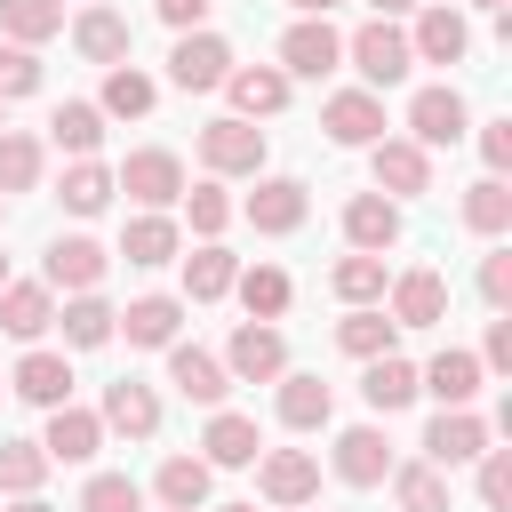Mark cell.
Segmentation results:
<instances>
[{"label":"cell","instance_id":"2","mask_svg":"<svg viewBox=\"0 0 512 512\" xmlns=\"http://www.w3.org/2000/svg\"><path fill=\"white\" fill-rule=\"evenodd\" d=\"M344 56L360 64V80H368V88H392V80H408V64H416V56H408V32H400V24H384V16H376V24H360V32L344 40Z\"/></svg>","mask_w":512,"mask_h":512},{"label":"cell","instance_id":"27","mask_svg":"<svg viewBox=\"0 0 512 512\" xmlns=\"http://www.w3.org/2000/svg\"><path fill=\"white\" fill-rule=\"evenodd\" d=\"M128 16H112V8H80V24H72V48L88 56V64H120L128 56Z\"/></svg>","mask_w":512,"mask_h":512},{"label":"cell","instance_id":"41","mask_svg":"<svg viewBox=\"0 0 512 512\" xmlns=\"http://www.w3.org/2000/svg\"><path fill=\"white\" fill-rule=\"evenodd\" d=\"M40 480H48L40 440H0V496H32Z\"/></svg>","mask_w":512,"mask_h":512},{"label":"cell","instance_id":"11","mask_svg":"<svg viewBox=\"0 0 512 512\" xmlns=\"http://www.w3.org/2000/svg\"><path fill=\"white\" fill-rule=\"evenodd\" d=\"M168 384H176L184 400H200V408H224V392H232L224 360L200 352V344H168Z\"/></svg>","mask_w":512,"mask_h":512},{"label":"cell","instance_id":"24","mask_svg":"<svg viewBox=\"0 0 512 512\" xmlns=\"http://www.w3.org/2000/svg\"><path fill=\"white\" fill-rule=\"evenodd\" d=\"M48 320H56L48 280H8V288H0V328H8V336H24V344H32Z\"/></svg>","mask_w":512,"mask_h":512},{"label":"cell","instance_id":"5","mask_svg":"<svg viewBox=\"0 0 512 512\" xmlns=\"http://www.w3.org/2000/svg\"><path fill=\"white\" fill-rule=\"evenodd\" d=\"M200 160L216 176H256L264 168V128L256 120H208L200 128Z\"/></svg>","mask_w":512,"mask_h":512},{"label":"cell","instance_id":"40","mask_svg":"<svg viewBox=\"0 0 512 512\" xmlns=\"http://www.w3.org/2000/svg\"><path fill=\"white\" fill-rule=\"evenodd\" d=\"M40 184V144L24 128H0V200L8 192H32Z\"/></svg>","mask_w":512,"mask_h":512},{"label":"cell","instance_id":"52","mask_svg":"<svg viewBox=\"0 0 512 512\" xmlns=\"http://www.w3.org/2000/svg\"><path fill=\"white\" fill-rule=\"evenodd\" d=\"M480 368H512V320H488V344H480Z\"/></svg>","mask_w":512,"mask_h":512},{"label":"cell","instance_id":"8","mask_svg":"<svg viewBox=\"0 0 512 512\" xmlns=\"http://www.w3.org/2000/svg\"><path fill=\"white\" fill-rule=\"evenodd\" d=\"M224 72H232V48H224L216 32H184V40H176V56H168V80H176L184 96L224 88Z\"/></svg>","mask_w":512,"mask_h":512},{"label":"cell","instance_id":"16","mask_svg":"<svg viewBox=\"0 0 512 512\" xmlns=\"http://www.w3.org/2000/svg\"><path fill=\"white\" fill-rule=\"evenodd\" d=\"M96 448H104V424H96L88 408H72V400H64V408H48V440H40V456H48V464H88Z\"/></svg>","mask_w":512,"mask_h":512},{"label":"cell","instance_id":"13","mask_svg":"<svg viewBox=\"0 0 512 512\" xmlns=\"http://www.w3.org/2000/svg\"><path fill=\"white\" fill-rule=\"evenodd\" d=\"M256 488H264V504H312L320 496V464L304 448H272L256 464Z\"/></svg>","mask_w":512,"mask_h":512},{"label":"cell","instance_id":"61","mask_svg":"<svg viewBox=\"0 0 512 512\" xmlns=\"http://www.w3.org/2000/svg\"><path fill=\"white\" fill-rule=\"evenodd\" d=\"M0 208H8V200H0Z\"/></svg>","mask_w":512,"mask_h":512},{"label":"cell","instance_id":"23","mask_svg":"<svg viewBox=\"0 0 512 512\" xmlns=\"http://www.w3.org/2000/svg\"><path fill=\"white\" fill-rule=\"evenodd\" d=\"M104 280V248L88 240V232H72V240H56L48 248V288H72V296H88Z\"/></svg>","mask_w":512,"mask_h":512},{"label":"cell","instance_id":"37","mask_svg":"<svg viewBox=\"0 0 512 512\" xmlns=\"http://www.w3.org/2000/svg\"><path fill=\"white\" fill-rule=\"evenodd\" d=\"M48 136L72 152V160H88L96 144H104V112L96 104H56V120H48Z\"/></svg>","mask_w":512,"mask_h":512},{"label":"cell","instance_id":"49","mask_svg":"<svg viewBox=\"0 0 512 512\" xmlns=\"http://www.w3.org/2000/svg\"><path fill=\"white\" fill-rule=\"evenodd\" d=\"M480 296L504 312L512 304V248H496V256H480Z\"/></svg>","mask_w":512,"mask_h":512},{"label":"cell","instance_id":"55","mask_svg":"<svg viewBox=\"0 0 512 512\" xmlns=\"http://www.w3.org/2000/svg\"><path fill=\"white\" fill-rule=\"evenodd\" d=\"M8 512H56V504H40V496H24V504H8Z\"/></svg>","mask_w":512,"mask_h":512},{"label":"cell","instance_id":"43","mask_svg":"<svg viewBox=\"0 0 512 512\" xmlns=\"http://www.w3.org/2000/svg\"><path fill=\"white\" fill-rule=\"evenodd\" d=\"M328 288H336L344 304H376V296H384V256H360V248H352V256L328 272Z\"/></svg>","mask_w":512,"mask_h":512},{"label":"cell","instance_id":"50","mask_svg":"<svg viewBox=\"0 0 512 512\" xmlns=\"http://www.w3.org/2000/svg\"><path fill=\"white\" fill-rule=\"evenodd\" d=\"M480 160H488V176L512 168V120H488V128H480Z\"/></svg>","mask_w":512,"mask_h":512},{"label":"cell","instance_id":"39","mask_svg":"<svg viewBox=\"0 0 512 512\" xmlns=\"http://www.w3.org/2000/svg\"><path fill=\"white\" fill-rule=\"evenodd\" d=\"M392 496H400V512H448V472L400 464V472H392Z\"/></svg>","mask_w":512,"mask_h":512},{"label":"cell","instance_id":"63","mask_svg":"<svg viewBox=\"0 0 512 512\" xmlns=\"http://www.w3.org/2000/svg\"><path fill=\"white\" fill-rule=\"evenodd\" d=\"M312 512H320V504H312Z\"/></svg>","mask_w":512,"mask_h":512},{"label":"cell","instance_id":"42","mask_svg":"<svg viewBox=\"0 0 512 512\" xmlns=\"http://www.w3.org/2000/svg\"><path fill=\"white\" fill-rule=\"evenodd\" d=\"M56 192H64V208H72V216H96V208L112 200V168H96V160H72Z\"/></svg>","mask_w":512,"mask_h":512},{"label":"cell","instance_id":"1","mask_svg":"<svg viewBox=\"0 0 512 512\" xmlns=\"http://www.w3.org/2000/svg\"><path fill=\"white\" fill-rule=\"evenodd\" d=\"M224 376H240V384H280V376H288L280 328H272V320H240L232 344H224Z\"/></svg>","mask_w":512,"mask_h":512},{"label":"cell","instance_id":"31","mask_svg":"<svg viewBox=\"0 0 512 512\" xmlns=\"http://www.w3.org/2000/svg\"><path fill=\"white\" fill-rule=\"evenodd\" d=\"M232 280H240V264H232L216 240L184 256V288H192V304H216V296H232Z\"/></svg>","mask_w":512,"mask_h":512},{"label":"cell","instance_id":"34","mask_svg":"<svg viewBox=\"0 0 512 512\" xmlns=\"http://www.w3.org/2000/svg\"><path fill=\"white\" fill-rule=\"evenodd\" d=\"M152 96H160V88H152L136 64H112V72H104V104H96V112H112V120H144V112H152Z\"/></svg>","mask_w":512,"mask_h":512},{"label":"cell","instance_id":"48","mask_svg":"<svg viewBox=\"0 0 512 512\" xmlns=\"http://www.w3.org/2000/svg\"><path fill=\"white\" fill-rule=\"evenodd\" d=\"M224 224H232V200H224L216 184H192V232H200V240H216Z\"/></svg>","mask_w":512,"mask_h":512},{"label":"cell","instance_id":"32","mask_svg":"<svg viewBox=\"0 0 512 512\" xmlns=\"http://www.w3.org/2000/svg\"><path fill=\"white\" fill-rule=\"evenodd\" d=\"M336 344H344L352 360H384V352H392V320H384L376 304H352V312L336 320Z\"/></svg>","mask_w":512,"mask_h":512},{"label":"cell","instance_id":"38","mask_svg":"<svg viewBox=\"0 0 512 512\" xmlns=\"http://www.w3.org/2000/svg\"><path fill=\"white\" fill-rule=\"evenodd\" d=\"M232 288H240L248 320H280V312H288V272H280V264H256V272H240Z\"/></svg>","mask_w":512,"mask_h":512},{"label":"cell","instance_id":"22","mask_svg":"<svg viewBox=\"0 0 512 512\" xmlns=\"http://www.w3.org/2000/svg\"><path fill=\"white\" fill-rule=\"evenodd\" d=\"M464 48H472V32H464L456 8H424V16H416L408 56H424V64H464Z\"/></svg>","mask_w":512,"mask_h":512},{"label":"cell","instance_id":"26","mask_svg":"<svg viewBox=\"0 0 512 512\" xmlns=\"http://www.w3.org/2000/svg\"><path fill=\"white\" fill-rule=\"evenodd\" d=\"M416 392H432L440 408H464L480 392V352H440L432 368H416Z\"/></svg>","mask_w":512,"mask_h":512},{"label":"cell","instance_id":"30","mask_svg":"<svg viewBox=\"0 0 512 512\" xmlns=\"http://www.w3.org/2000/svg\"><path fill=\"white\" fill-rule=\"evenodd\" d=\"M0 32L16 48H40V40L64 32V0H0Z\"/></svg>","mask_w":512,"mask_h":512},{"label":"cell","instance_id":"29","mask_svg":"<svg viewBox=\"0 0 512 512\" xmlns=\"http://www.w3.org/2000/svg\"><path fill=\"white\" fill-rule=\"evenodd\" d=\"M360 400H368L376 416H392V408H408V400H416V368H408L400 352H384V360H368V376H360Z\"/></svg>","mask_w":512,"mask_h":512},{"label":"cell","instance_id":"54","mask_svg":"<svg viewBox=\"0 0 512 512\" xmlns=\"http://www.w3.org/2000/svg\"><path fill=\"white\" fill-rule=\"evenodd\" d=\"M288 8H304V16H328V8H336V0H288Z\"/></svg>","mask_w":512,"mask_h":512},{"label":"cell","instance_id":"47","mask_svg":"<svg viewBox=\"0 0 512 512\" xmlns=\"http://www.w3.org/2000/svg\"><path fill=\"white\" fill-rule=\"evenodd\" d=\"M480 504H488V512L512 504V456H504V448H480Z\"/></svg>","mask_w":512,"mask_h":512},{"label":"cell","instance_id":"15","mask_svg":"<svg viewBox=\"0 0 512 512\" xmlns=\"http://www.w3.org/2000/svg\"><path fill=\"white\" fill-rule=\"evenodd\" d=\"M440 312H448V280L432 264H416V272L392 280V328H432Z\"/></svg>","mask_w":512,"mask_h":512},{"label":"cell","instance_id":"59","mask_svg":"<svg viewBox=\"0 0 512 512\" xmlns=\"http://www.w3.org/2000/svg\"><path fill=\"white\" fill-rule=\"evenodd\" d=\"M0 128H8V112H0Z\"/></svg>","mask_w":512,"mask_h":512},{"label":"cell","instance_id":"57","mask_svg":"<svg viewBox=\"0 0 512 512\" xmlns=\"http://www.w3.org/2000/svg\"><path fill=\"white\" fill-rule=\"evenodd\" d=\"M224 512H256V504H224Z\"/></svg>","mask_w":512,"mask_h":512},{"label":"cell","instance_id":"60","mask_svg":"<svg viewBox=\"0 0 512 512\" xmlns=\"http://www.w3.org/2000/svg\"><path fill=\"white\" fill-rule=\"evenodd\" d=\"M0 384H8V376H0Z\"/></svg>","mask_w":512,"mask_h":512},{"label":"cell","instance_id":"28","mask_svg":"<svg viewBox=\"0 0 512 512\" xmlns=\"http://www.w3.org/2000/svg\"><path fill=\"white\" fill-rule=\"evenodd\" d=\"M328 416H336V392L320 376H280V424L288 432H320Z\"/></svg>","mask_w":512,"mask_h":512},{"label":"cell","instance_id":"62","mask_svg":"<svg viewBox=\"0 0 512 512\" xmlns=\"http://www.w3.org/2000/svg\"><path fill=\"white\" fill-rule=\"evenodd\" d=\"M88 8H96V0H88Z\"/></svg>","mask_w":512,"mask_h":512},{"label":"cell","instance_id":"33","mask_svg":"<svg viewBox=\"0 0 512 512\" xmlns=\"http://www.w3.org/2000/svg\"><path fill=\"white\" fill-rule=\"evenodd\" d=\"M152 488H160L168 512H200V504H208V464H200V456H168Z\"/></svg>","mask_w":512,"mask_h":512},{"label":"cell","instance_id":"10","mask_svg":"<svg viewBox=\"0 0 512 512\" xmlns=\"http://www.w3.org/2000/svg\"><path fill=\"white\" fill-rule=\"evenodd\" d=\"M344 240H352L360 256H384V248L400 240V200H384V192H352V200H344Z\"/></svg>","mask_w":512,"mask_h":512},{"label":"cell","instance_id":"3","mask_svg":"<svg viewBox=\"0 0 512 512\" xmlns=\"http://www.w3.org/2000/svg\"><path fill=\"white\" fill-rule=\"evenodd\" d=\"M112 192H128V200H144V208L160 216L168 200H184V160L160 152V144H144V152H128V168L112 176Z\"/></svg>","mask_w":512,"mask_h":512},{"label":"cell","instance_id":"12","mask_svg":"<svg viewBox=\"0 0 512 512\" xmlns=\"http://www.w3.org/2000/svg\"><path fill=\"white\" fill-rule=\"evenodd\" d=\"M200 448H208V456H200L208 472H240V464H256V456H264V440H256V416H232V408H216V416H208Z\"/></svg>","mask_w":512,"mask_h":512},{"label":"cell","instance_id":"9","mask_svg":"<svg viewBox=\"0 0 512 512\" xmlns=\"http://www.w3.org/2000/svg\"><path fill=\"white\" fill-rule=\"evenodd\" d=\"M224 88H232V120H272L288 104V72L280 64H232Z\"/></svg>","mask_w":512,"mask_h":512},{"label":"cell","instance_id":"18","mask_svg":"<svg viewBox=\"0 0 512 512\" xmlns=\"http://www.w3.org/2000/svg\"><path fill=\"white\" fill-rule=\"evenodd\" d=\"M8 384H16V400H32V408H64V400H72V360H64V352H24Z\"/></svg>","mask_w":512,"mask_h":512},{"label":"cell","instance_id":"51","mask_svg":"<svg viewBox=\"0 0 512 512\" xmlns=\"http://www.w3.org/2000/svg\"><path fill=\"white\" fill-rule=\"evenodd\" d=\"M152 8H160V24H176V32H200L216 0H152Z\"/></svg>","mask_w":512,"mask_h":512},{"label":"cell","instance_id":"14","mask_svg":"<svg viewBox=\"0 0 512 512\" xmlns=\"http://www.w3.org/2000/svg\"><path fill=\"white\" fill-rule=\"evenodd\" d=\"M464 136V96L456 88H416V104H408V144H456Z\"/></svg>","mask_w":512,"mask_h":512},{"label":"cell","instance_id":"25","mask_svg":"<svg viewBox=\"0 0 512 512\" xmlns=\"http://www.w3.org/2000/svg\"><path fill=\"white\" fill-rule=\"evenodd\" d=\"M112 328H128V344H176V328H184V304L176 296H136L128 312H112Z\"/></svg>","mask_w":512,"mask_h":512},{"label":"cell","instance_id":"53","mask_svg":"<svg viewBox=\"0 0 512 512\" xmlns=\"http://www.w3.org/2000/svg\"><path fill=\"white\" fill-rule=\"evenodd\" d=\"M376 16H400V8H424V0H368Z\"/></svg>","mask_w":512,"mask_h":512},{"label":"cell","instance_id":"58","mask_svg":"<svg viewBox=\"0 0 512 512\" xmlns=\"http://www.w3.org/2000/svg\"><path fill=\"white\" fill-rule=\"evenodd\" d=\"M0 288H8V256H0Z\"/></svg>","mask_w":512,"mask_h":512},{"label":"cell","instance_id":"20","mask_svg":"<svg viewBox=\"0 0 512 512\" xmlns=\"http://www.w3.org/2000/svg\"><path fill=\"white\" fill-rule=\"evenodd\" d=\"M392 472V440L376 432V424H352L344 440H336V480H352V488H376Z\"/></svg>","mask_w":512,"mask_h":512},{"label":"cell","instance_id":"44","mask_svg":"<svg viewBox=\"0 0 512 512\" xmlns=\"http://www.w3.org/2000/svg\"><path fill=\"white\" fill-rule=\"evenodd\" d=\"M464 224H472V232H504V224H512V192H504V176H480V184L464 192Z\"/></svg>","mask_w":512,"mask_h":512},{"label":"cell","instance_id":"56","mask_svg":"<svg viewBox=\"0 0 512 512\" xmlns=\"http://www.w3.org/2000/svg\"><path fill=\"white\" fill-rule=\"evenodd\" d=\"M472 8H496V16H504V0H472Z\"/></svg>","mask_w":512,"mask_h":512},{"label":"cell","instance_id":"35","mask_svg":"<svg viewBox=\"0 0 512 512\" xmlns=\"http://www.w3.org/2000/svg\"><path fill=\"white\" fill-rule=\"evenodd\" d=\"M120 256H128V264H176V224L144 208V216L120 232Z\"/></svg>","mask_w":512,"mask_h":512},{"label":"cell","instance_id":"45","mask_svg":"<svg viewBox=\"0 0 512 512\" xmlns=\"http://www.w3.org/2000/svg\"><path fill=\"white\" fill-rule=\"evenodd\" d=\"M144 504V488L128 480V472H96L88 488H80V512H136Z\"/></svg>","mask_w":512,"mask_h":512},{"label":"cell","instance_id":"21","mask_svg":"<svg viewBox=\"0 0 512 512\" xmlns=\"http://www.w3.org/2000/svg\"><path fill=\"white\" fill-rule=\"evenodd\" d=\"M240 216H248L256 232H296V224H304V184H296V176H264Z\"/></svg>","mask_w":512,"mask_h":512},{"label":"cell","instance_id":"4","mask_svg":"<svg viewBox=\"0 0 512 512\" xmlns=\"http://www.w3.org/2000/svg\"><path fill=\"white\" fill-rule=\"evenodd\" d=\"M336 56H344V40H336V24H328V16H296V24L280 32V72H296V80L336 72Z\"/></svg>","mask_w":512,"mask_h":512},{"label":"cell","instance_id":"6","mask_svg":"<svg viewBox=\"0 0 512 512\" xmlns=\"http://www.w3.org/2000/svg\"><path fill=\"white\" fill-rule=\"evenodd\" d=\"M368 152H376V192H384V200H416V192H432V152H424V144H408V136H376Z\"/></svg>","mask_w":512,"mask_h":512},{"label":"cell","instance_id":"36","mask_svg":"<svg viewBox=\"0 0 512 512\" xmlns=\"http://www.w3.org/2000/svg\"><path fill=\"white\" fill-rule=\"evenodd\" d=\"M56 320H64V344H80V352H96V344H112V304H104L96 288H88V296H72V304H64Z\"/></svg>","mask_w":512,"mask_h":512},{"label":"cell","instance_id":"17","mask_svg":"<svg viewBox=\"0 0 512 512\" xmlns=\"http://www.w3.org/2000/svg\"><path fill=\"white\" fill-rule=\"evenodd\" d=\"M320 128H328L336 144H376V136H384V104H376L368 88H344V96L320 104Z\"/></svg>","mask_w":512,"mask_h":512},{"label":"cell","instance_id":"7","mask_svg":"<svg viewBox=\"0 0 512 512\" xmlns=\"http://www.w3.org/2000/svg\"><path fill=\"white\" fill-rule=\"evenodd\" d=\"M488 448V424L472 416V408H440L432 424H424V464L432 472H456V464H472Z\"/></svg>","mask_w":512,"mask_h":512},{"label":"cell","instance_id":"46","mask_svg":"<svg viewBox=\"0 0 512 512\" xmlns=\"http://www.w3.org/2000/svg\"><path fill=\"white\" fill-rule=\"evenodd\" d=\"M32 88H40V56L8 40V48H0V104H8V96H32Z\"/></svg>","mask_w":512,"mask_h":512},{"label":"cell","instance_id":"19","mask_svg":"<svg viewBox=\"0 0 512 512\" xmlns=\"http://www.w3.org/2000/svg\"><path fill=\"white\" fill-rule=\"evenodd\" d=\"M96 424H112V432H128V440H152V432H160V400H152V384H136V376L104 384V416H96Z\"/></svg>","mask_w":512,"mask_h":512}]
</instances>
